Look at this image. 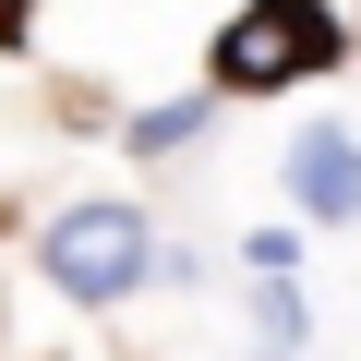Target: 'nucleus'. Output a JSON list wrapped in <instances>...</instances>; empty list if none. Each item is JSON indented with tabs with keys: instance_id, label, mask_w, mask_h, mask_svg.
Returning a JSON list of instances; mask_svg holds the SVG:
<instances>
[{
	"instance_id": "423d86ee",
	"label": "nucleus",
	"mask_w": 361,
	"mask_h": 361,
	"mask_svg": "<svg viewBox=\"0 0 361 361\" xmlns=\"http://www.w3.org/2000/svg\"><path fill=\"white\" fill-rule=\"evenodd\" d=\"M13 37H25V0H0V49H13Z\"/></svg>"
},
{
	"instance_id": "f257e3e1",
	"label": "nucleus",
	"mask_w": 361,
	"mask_h": 361,
	"mask_svg": "<svg viewBox=\"0 0 361 361\" xmlns=\"http://www.w3.org/2000/svg\"><path fill=\"white\" fill-rule=\"evenodd\" d=\"M325 61H337V13L325 0H253V13H229L217 49H205L217 97H277V85H313Z\"/></svg>"
},
{
	"instance_id": "20e7f679",
	"label": "nucleus",
	"mask_w": 361,
	"mask_h": 361,
	"mask_svg": "<svg viewBox=\"0 0 361 361\" xmlns=\"http://www.w3.org/2000/svg\"><path fill=\"white\" fill-rule=\"evenodd\" d=\"M205 121H217V97H169V109H133V121H121V145H133V157H180Z\"/></svg>"
},
{
	"instance_id": "39448f33",
	"label": "nucleus",
	"mask_w": 361,
	"mask_h": 361,
	"mask_svg": "<svg viewBox=\"0 0 361 361\" xmlns=\"http://www.w3.org/2000/svg\"><path fill=\"white\" fill-rule=\"evenodd\" d=\"M253 325H265V349H301V289L289 277H253Z\"/></svg>"
},
{
	"instance_id": "f03ea898",
	"label": "nucleus",
	"mask_w": 361,
	"mask_h": 361,
	"mask_svg": "<svg viewBox=\"0 0 361 361\" xmlns=\"http://www.w3.org/2000/svg\"><path fill=\"white\" fill-rule=\"evenodd\" d=\"M37 265L61 277V301L109 313V301H133V289L157 277V241H145L133 205H61V217L37 229Z\"/></svg>"
},
{
	"instance_id": "7ed1b4c3",
	"label": "nucleus",
	"mask_w": 361,
	"mask_h": 361,
	"mask_svg": "<svg viewBox=\"0 0 361 361\" xmlns=\"http://www.w3.org/2000/svg\"><path fill=\"white\" fill-rule=\"evenodd\" d=\"M289 205L313 229H349L361 217V133L349 121H301L289 133Z\"/></svg>"
}]
</instances>
